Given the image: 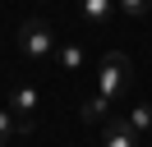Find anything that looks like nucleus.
<instances>
[{"instance_id": "nucleus-9", "label": "nucleus", "mask_w": 152, "mask_h": 147, "mask_svg": "<svg viewBox=\"0 0 152 147\" xmlns=\"http://www.w3.org/2000/svg\"><path fill=\"white\" fill-rule=\"evenodd\" d=\"M19 133V124H14V115H10V106L0 110V147H10V138Z\"/></svg>"}, {"instance_id": "nucleus-3", "label": "nucleus", "mask_w": 152, "mask_h": 147, "mask_svg": "<svg viewBox=\"0 0 152 147\" xmlns=\"http://www.w3.org/2000/svg\"><path fill=\"white\" fill-rule=\"evenodd\" d=\"M37 110H42L37 87H32V83H14L10 87V115H14V124H19V133H28V129L37 124Z\"/></svg>"}, {"instance_id": "nucleus-1", "label": "nucleus", "mask_w": 152, "mask_h": 147, "mask_svg": "<svg viewBox=\"0 0 152 147\" xmlns=\"http://www.w3.org/2000/svg\"><path fill=\"white\" fill-rule=\"evenodd\" d=\"M14 46H19V55L28 64H46L51 55H56V32H51V23L46 18H23L19 23V32H14Z\"/></svg>"}, {"instance_id": "nucleus-6", "label": "nucleus", "mask_w": 152, "mask_h": 147, "mask_svg": "<svg viewBox=\"0 0 152 147\" xmlns=\"http://www.w3.org/2000/svg\"><path fill=\"white\" fill-rule=\"evenodd\" d=\"M111 106H115V101L106 97V92H92V97L78 106V110H83V124H106V119H111Z\"/></svg>"}, {"instance_id": "nucleus-7", "label": "nucleus", "mask_w": 152, "mask_h": 147, "mask_svg": "<svg viewBox=\"0 0 152 147\" xmlns=\"http://www.w3.org/2000/svg\"><path fill=\"white\" fill-rule=\"evenodd\" d=\"M56 60H60V69H65V74H74V69H83V46H74V41H65V46H56Z\"/></svg>"}, {"instance_id": "nucleus-11", "label": "nucleus", "mask_w": 152, "mask_h": 147, "mask_svg": "<svg viewBox=\"0 0 152 147\" xmlns=\"http://www.w3.org/2000/svg\"><path fill=\"white\" fill-rule=\"evenodd\" d=\"M37 5H51V0H37Z\"/></svg>"}, {"instance_id": "nucleus-10", "label": "nucleus", "mask_w": 152, "mask_h": 147, "mask_svg": "<svg viewBox=\"0 0 152 147\" xmlns=\"http://www.w3.org/2000/svg\"><path fill=\"white\" fill-rule=\"evenodd\" d=\"M115 5H120L129 18H143V14H152V0H115Z\"/></svg>"}, {"instance_id": "nucleus-5", "label": "nucleus", "mask_w": 152, "mask_h": 147, "mask_svg": "<svg viewBox=\"0 0 152 147\" xmlns=\"http://www.w3.org/2000/svg\"><path fill=\"white\" fill-rule=\"evenodd\" d=\"M115 9H120L115 0H78V14H83V23H92V28H106Z\"/></svg>"}, {"instance_id": "nucleus-2", "label": "nucleus", "mask_w": 152, "mask_h": 147, "mask_svg": "<svg viewBox=\"0 0 152 147\" xmlns=\"http://www.w3.org/2000/svg\"><path fill=\"white\" fill-rule=\"evenodd\" d=\"M129 87H134V60L124 51L102 55V64H97V92H106L111 101H120Z\"/></svg>"}, {"instance_id": "nucleus-4", "label": "nucleus", "mask_w": 152, "mask_h": 147, "mask_svg": "<svg viewBox=\"0 0 152 147\" xmlns=\"http://www.w3.org/2000/svg\"><path fill=\"white\" fill-rule=\"evenodd\" d=\"M102 147H143V138L129 124V115H111L102 124Z\"/></svg>"}, {"instance_id": "nucleus-8", "label": "nucleus", "mask_w": 152, "mask_h": 147, "mask_svg": "<svg viewBox=\"0 0 152 147\" xmlns=\"http://www.w3.org/2000/svg\"><path fill=\"white\" fill-rule=\"evenodd\" d=\"M129 124L138 129V138H143V133L152 129V106H134V110H129Z\"/></svg>"}]
</instances>
